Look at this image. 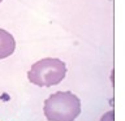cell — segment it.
Segmentation results:
<instances>
[{
  "label": "cell",
  "mask_w": 125,
  "mask_h": 121,
  "mask_svg": "<svg viewBox=\"0 0 125 121\" xmlns=\"http://www.w3.org/2000/svg\"><path fill=\"white\" fill-rule=\"evenodd\" d=\"M43 111L50 121H74L81 112V101L70 91H57L44 100Z\"/></svg>",
  "instance_id": "1"
},
{
  "label": "cell",
  "mask_w": 125,
  "mask_h": 121,
  "mask_svg": "<svg viewBox=\"0 0 125 121\" xmlns=\"http://www.w3.org/2000/svg\"><path fill=\"white\" fill-rule=\"evenodd\" d=\"M66 65L56 57H46L31 65L27 78L31 83L39 87H50L57 85L65 78Z\"/></svg>",
  "instance_id": "2"
},
{
  "label": "cell",
  "mask_w": 125,
  "mask_h": 121,
  "mask_svg": "<svg viewBox=\"0 0 125 121\" xmlns=\"http://www.w3.org/2000/svg\"><path fill=\"white\" fill-rule=\"evenodd\" d=\"M16 40L7 30L0 29V59H5L14 52Z\"/></svg>",
  "instance_id": "3"
},
{
  "label": "cell",
  "mask_w": 125,
  "mask_h": 121,
  "mask_svg": "<svg viewBox=\"0 0 125 121\" xmlns=\"http://www.w3.org/2000/svg\"><path fill=\"white\" fill-rule=\"evenodd\" d=\"M100 121H113V111H109L102 116Z\"/></svg>",
  "instance_id": "4"
},
{
  "label": "cell",
  "mask_w": 125,
  "mask_h": 121,
  "mask_svg": "<svg viewBox=\"0 0 125 121\" xmlns=\"http://www.w3.org/2000/svg\"><path fill=\"white\" fill-rule=\"evenodd\" d=\"M1 1H3V0H0V3H1Z\"/></svg>",
  "instance_id": "5"
}]
</instances>
